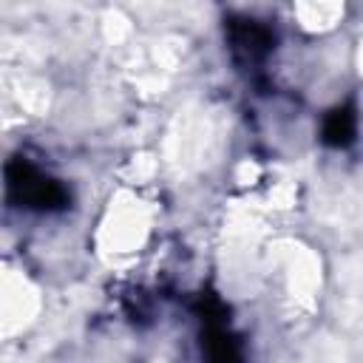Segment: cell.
Masks as SVG:
<instances>
[{
    "label": "cell",
    "mask_w": 363,
    "mask_h": 363,
    "mask_svg": "<svg viewBox=\"0 0 363 363\" xmlns=\"http://www.w3.org/2000/svg\"><path fill=\"white\" fill-rule=\"evenodd\" d=\"M357 130V116L352 105H337L323 116V128H320V139L329 147H346L352 145Z\"/></svg>",
    "instance_id": "277c9868"
},
{
    "label": "cell",
    "mask_w": 363,
    "mask_h": 363,
    "mask_svg": "<svg viewBox=\"0 0 363 363\" xmlns=\"http://www.w3.org/2000/svg\"><path fill=\"white\" fill-rule=\"evenodd\" d=\"M6 193H9V201H14L17 207H28L40 213L65 210L71 204V193L62 182L37 170L28 159H20V156H14L6 164Z\"/></svg>",
    "instance_id": "6da1fadb"
},
{
    "label": "cell",
    "mask_w": 363,
    "mask_h": 363,
    "mask_svg": "<svg viewBox=\"0 0 363 363\" xmlns=\"http://www.w3.org/2000/svg\"><path fill=\"white\" fill-rule=\"evenodd\" d=\"M199 315H201V349L207 354V363H241V343L227 329V312L213 295L199 298Z\"/></svg>",
    "instance_id": "7a4b0ae2"
},
{
    "label": "cell",
    "mask_w": 363,
    "mask_h": 363,
    "mask_svg": "<svg viewBox=\"0 0 363 363\" xmlns=\"http://www.w3.org/2000/svg\"><path fill=\"white\" fill-rule=\"evenodd\" d=\"M227 34H230V45H233V54L238 57V62L244 65H252V62H261L275 37L267 26L255 23V20H230L227 23Z\"/></svg>",
    "instance_id": "3957f363"
}]
</instances>
